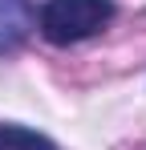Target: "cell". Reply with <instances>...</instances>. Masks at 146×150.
Here are the masks:
<instances>
[{
	"label": "cell",
	"instance_id": "obj_3",
	"mask_svg": "<svg viewBox=\"0 0 146 150\" xmlns=\"http://www.w3.org/2000/svg\"><path fill=\"white\" fill-rule=\"evenodd\" d=\"M0 150H57V146L28 126H0Z\"/></svg>",
	"mask_w": 146,
	"mask_h": 150
},
{
	"label": "cell",
	"instance_id": "obj_2",
	"mask_svg": "<svg viewBox=\"0 0 146 150\" xmlns=\"http://www.w3.org/2000/svg\"><path fill=\"white\" fill-rule=\"evenodd\" d=\"M37 28V4L33 0H0V57L16 53Z\"/></svg>",
	"mask_w": 146,
	"mask_h": 150
},
{
	"label": "cell",
	"instance_id": "obj_1",
	"mask_svg": "<svg viewBox=\"0 0 146 150\" xmlns=\"http://www.w3.org/2000/svg\"><path fill=\"white\" fill-rule=\"evenodd\" d=\"M114 0H45L37 12V28L53 45H77L110 25Z\"/></svg>",
	"mask_w": 146,
	"mask_h": 150
}]
</instances>
